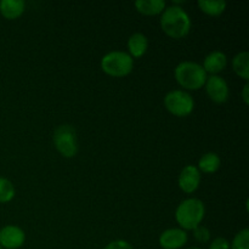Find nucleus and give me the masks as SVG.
<instances>
[{
	"instance_id": "obj_1",
	"label": "nucleus",
	"mask_w": 249,
	"mask_h": 249,
	"mask_svg": "<svg viewBox=\"0 0 249 249\" xmlns=\"http://www.w3.org/2000/svg\"><path fill=\"white\" fill-rule=\"evenodd\" d=\"M160 27L168 36L173 39H182L190 33L191 18L182 7L172 5L165 7L160 16Z\"/></svg>"
},
{
	"instance_id": "obj_2",
	"label": "nucleus",
	"mask_w": 249,
	"mask_h": 249,
	"mask_svg": "<svg viewBox=\"0 0 249 249\" xmlns=\"http://www.w3.org/2000/svg\"><path fill=\"white\" fill-rule=\"evenodd\" d=\"M206 214L204 203L198 198L184 199L175 211V220L182 230H194L201 225Z\"/></svg>"
},
{
	"instance_id": "obj_3",
	"label": "nucleus",
	"mask_w": 249,
	"mask_h": 249,
	"mask_svg": "<svg viewBox=\"0 0 249 249\" xmlns=\"http://www.w3.org/2000/svg\"><path fill=\"white\" fill-rule=\"evenodd\" d=\"M175 79L178 84L186 90H198L204 87L208 78L206 71L199 63L184 61L175 67Z\"/></svg>"
},
{
	"instance_id": "obj_4",
	"label": "nucleus",
	"mask_w": 249,
	"mask_h": 249,
	"mask_svg": "<svg viewBox=\"0 0 249 249\" xmlns=\"http://www.w3.org/2000/svg\"><path fill=\"white\" fill-rule=\"evenodd\" d=\"M133 68L134 58L124 51H111L101 58V70L113 78L126 77Z\"/></svg>"
},
{
	"instance_id": "obj_5",
	"label": "nucleus",
	"mask_w": 249,
	"mask_h": 249,
	"mask_svg": "<svg viewBox=\"0 0 249 249\" xmlns=\"http://www.w3.org/2000/svg\"><path fill=\"white\" fill-rule=\"evenodd\" d=\"M53 145L61 156L65 158H73L78 152L77 131L72 125L63 124L56 128L53 133Z\"/></svg>"
},
{
	"instance_id": "obj_6",
	"label": "nucleus",
	"mask_w": 249,
	"mask_h": 249,
	"mask_svg": "<svg viewBox=\"0 0 249 249\" xmlns=\"http://www.w3.org/2000/svg\"><path fill=\"white\" fill-rule=\"evenodd\" d=\"M164 106L175 117H187L195 108V101L185 90H172L164 96Z\"/></svg>"
},
{
	"instance_id": "obj_7",
	"label": "nucleus",
	"mask_w": 249,
	"mask_h": 249,
	"mask_svg": "<svg viewBox=\"0 0 249 249\" xmlns=\"http://www.w3.org/2000/svg\"><path fill=\"white\" fill-rule=\"evenodd\" d=\"M204 88L209 99L215 104H224L228 101L230 90L226 80L220 75H211L207 78Z\"/></svg>"
},
{
	"instance_id": "obj_8",
	"label": "nucleus",
	"mask_w": 249,
	"mask_h": 249,
	"mask_svg": "<svg viewBox=\"0 0 249 249\" xmlns=\"http://www.w3.org/2000/svg\"><path fill=\"white\" fill-rule=\"evenodd\" d=\"M26 240L24 231L16 225H6L0 230V246L6 249L22 247Z\"/></svg>"
},
{
	"instance_id": "obj_9",
	"label": "nucleus",
	"mask_w": 249,
	"mask_h": 249,
	"mask_svg": "<svg viewBox=\"0 0 249 249\" xmlns=\"http://www.w3.org/2000/svg\"><path fill=\"white\" fill-rule=\"evenodd\" d=\"M180 190L185 194H194L201 184V172L196 165H186L178 179Z\"/></svg>"
},
{
	"instance_id": "obj_10",
	"label": "nucleus",
	"mask_w": 249,
	"mask_h": 249,
	"mask_svg": "<svg viewBox=\"0 0 249 249\" xmlns=\"http://www.w3.org/2000/svg\"><path fill=\"white\" fill-rule=\"evenodd\" d=\"M187 243V233L182 229H168L160 236V246L163 249H180Z\"/></svg>"
},
{
	"instance_id": "obj_11",
	"label": "nucleus",
	"mask_w": 249,
	"mask_h": 249,
	"mask_svg": "<svg viewBox=\"0 0 249 249\" xmlns=\"http://www.w3.org/2000/svg\"><path fill=\"white\" fill-rule=\"evenodd\" d=\"M228 66V57L223 51H212L211 53L206 56L203 61V70L206 71L207 74L218 75V73L223 72Z\"/></svg>"
},
{
	"instance_id": "obj_12",
	"label": "nucleus",
	"mask_w": 249,
	"mask_h": 249,
	"mask_svg": "<svg viewBox=\"0 0 249 249\" xmlns=\"http://www.w3.org/2000/svg\"><path fill=\"white\" fill-rule=\"evenodd\" d=\"M148 49V39L142 33H134L128 39L129 55L134 58H139L146 53Z\"/></svg>"
},
{
	"instance_id": "obj_13",
	"label": "nucleus",
	"mask_w": 249,
	"mask_h": 249,
	"mask_svg": "<svg viewBox=\"0 0 249 249\" xmlns=\"http://www.w3.org/2000/svg\"><path fill=\"white\" fill-rule=\"evenodd\" d=\"M135 7L140 14L146 16H156L162 14L167 7L164 0H138Z\"/></svg>"
},
{
	"instance_id": "obj_14",
	"label": "nucleus",
	"mask_w": 249,
	"mask_h": 249,
	"mask_svg": "<svg viewBox=\"0 0 249 249\" xmlns=\"http://www.w3.org/2000/svg\"><path fill=\"white\" fill-rule=\"evenodd\" d=\"M0 12L6 19H16L24 12V1L22 0H1Z\"/></svg>"
},
{
	"instance_id": "obj_15",
	"label": "nucleus",
	"mask_w": 249,
	"mask_h": 249,
	"mask_svg": "<svg viewBox=\"0 0 249 249\" xmlns=\"http://www.w3.org/2000/svg\"><path fill=\"white\" fill-rule=\"evenodd\" d=\"M221 160L216 153L214 152H208L204 153L198 160V170L202 173H206V174H213V173L218 172V169L220 168Z\"/></svg>"
},
{
	"instance_id": "obj_16",
	"label": "nucleus",
	"mask_w": 249,
	"mask_h": 249,
	"mask_svg": "<svg viewBox=\"0 0 249 249\" xmlns=\"http://www.w3.org/2000/svg\"><path fill=\"white\" fill-rule=\"evenodd\" d=\"M232 68L236 74L243 80L248 82L249 79V53L248 51L238 53L232 58Z\"/></svg>"
},
{
	"instance_id": "obj_17",
	"label": "nucleus",
	"mask_w": 249,
	"mask_h": 249,
	"mask_svg": "<svg viewBox=\"0 0 249 249\" xmlns=\"http://www.w3.org/2000/svg\"><path fill=\"white\" fill-rule=\"evenodd\" d=\"M197 5L202 12L209 16H220L228 6L224 0H198Z\"/></svg>"
},
{
	"instance_id": "obj_18",
	"label": "nucleus",
	"mask_w": 249,
	"mask_h": 249,
	"mask_svg": "<svg viewBox=\"0 0 249 249\" xmlns=\"http://www.w3.org/2000/svg\"><path fill=\"white\" fill-rule=\"evenodd\" d=\"M15 197V186L6 178L0 177V203H7Z\"/></svg>"
},
{
	"instance_id": "obj_19",
	"label": "nucleus",
	"mask_w": 249,
	"mask_h": 249,
	"mask_svg": "<svg viewBox=\"0 0 249 249\" xmlns=\"http://www.w3.org/2000/svg\"><path fill=\"white\" fill-rule=\"evenodd\" d=\"M230 249H249V230L243 229L240 232L236 233Z\"/></svg>"
},
{
	"instance_id": "obj_20",
	"label": "nucleus",
	"mask_w": 249,
	"mask_h": 249,
	"mask_svg": "<svg viewBox=\"0 0 249 249\" xmlns=\"http://www.w3.org/2000/svg\"><path fill=\"white\" fill-rule=\"evenodd\" d=\"M194 236L198 242L207 243L211 240V231L206 228V226L198 225L196 229H194Z\"/></svg>"
},
{
	"instance_id": "obj_21",
	"label": "nucleus",
	"mask_w": 249,
	"mask_h": 249,
	"mask_svg": "<svg viewBox=\"0 0 249 249\" xmlns=\"http://www.w3.org/2000/svg\"><path fill=\"white\" fill-rule=\"evenodd\" d=\"M209 249H230V242L224 237H218L212 241Z\"/></svg>"
},
{
	"instance_id": "obj_22",
	"label": "nucleus",
	"mask_w": 249,
	"mask_h": 249,
	"mask_svg": "<svg viewBox=\"0 0 249 249\" xmlns=\"http://www.w3.org/2000/svg\"><path fill=\"white\" fill-rule=\"evenodd\" d=\"M104 249H134L133 246L124 240H117L113 242H109Z\"/></svg>"
},
{
	"instance_id": "obj_23",
	"label": "nucleus",
	"mask_w": 249,
	"mask_h": 249,
	"mask_svg": "<svg viewBox=\"0 0 249 249\" xmlns=\"http://www.w3.org/2000/svg\"><path fill=\"white\" fill-rule=\"evenodd\" d=\"M248 89H249V85H248V83H246V85H245V87H243V91H242V99H243V101H245L246 105L249 104Z\"/></svg>"
},
{
	"instance_id": "obj_24",
	"label": "nucleus",
	"mask_w": 249,
	"mask_h": 249,
	"mask_svg": "<svg viewBox=\"0 0 249 249\" xmlns=\"http://www.w3.org/2000/svg\"><path fill=\"white\" fill-rule=\"evenodd\" d=\"M187 249H201V248H198V247H191V248H187Z\"/></svg>"
},
{
	"instance_id": "obj_25",
	"label": "nucleus",
	"mask_w": 249,
	"mask_h": 249,
	"mask_svg": "<svg viewBox=\"0 0 249 249\" xmlns=\"http://www.w3.org/2000/svg\"><path fill=\"white\" fill-rule=\"evenodd\" d=\"M0 249H2V248H1V246H0Z\"/></svg>"
}]
</instances>
